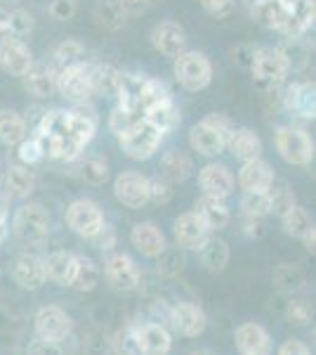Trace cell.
I'll use <instances>...</instances> for the list:
<instances>
[{
  "instance_id": "17",
  "label": "cell",
  "mask_w": 316,
  "mask_h": 355,
  "mask_svg": "<svg viewBox=\"0 0 316 355\" xmlns=\"http://www.w3.org/2000/svg\"><path fill=\"white\" fill-rule=\"evenodd\" d=\"M151 45L165 57H177L187 50V31L177 21H160L151 31Z\"/></svg>"
},
{
  "instance_id": "27",
  "label": "cell",
  "mask_w": 316,
  "mask_h": 355,
  "mask_svg": "<svg viewBox=\"0 0 316 355\" xmlns=\"http://www.w3.org/2000/svg\"><path fill=\"white\" fill-rule=\"evenodd\" d=\"M21 78H24L26 93H31L33 97H50L57 90V85H55L57 71L48 64H36V62H33L31 69H28Z\"/></svg>"
},
{
  "instance_id": "55",
  "label": "cell",
  "mask_w": 316,
  "mask_h": 355,
  "mask_svg": "<svg viewBox=\"0 0 316 355\" xmlns=\"http://www.w3.org/2000/svg\"><path fill=\"white\" fill-rule=\"evenodd\" d=\"M120 5V10L125 12V17H137V15H145L151 5V0H116Z\"/></svg>"
},
{
  "instance_id": "7",
  "label": "cell",
  "mask_w": 316,
  "mask_h": 355,
  "mask_svg": "<svg viewBox=\"0 0 316 355\" xmlns=\"http://www.w3.org/2000/svg\"><path fill=\"white\" fill-rule=\"evenodd\" d=\"M252 78L260 88H277L286 81L290 67L279 48H257L250 57Z\"/></svg>"
},
{
  "instance_id": "62",
  "label": "cell",
  "mask_w": 316,
  "mask_h": 355,
  "mask_svg": "<svg viewBox=\"0 0 316 355\" xmlns=\"http://www.w3.org/2000/svg\"><path fill=\"white\" fill-rule=\"evenodd\" d=\"M189 355H215V353H210V351H194V353H189Z\"/></svg>"
},
{
  "instance_id": "3",
  "label": "cell",
  "mask_w": 316,
  "mask_h": 355,
  "mask_svg": "<svg viewBox=\"0 0 316 355\" xmlns=\"http://www.w3.org/2000/svg\"><path fill=\"white\" fill-rule=\"evenodd\" d=\"M160 140H163V133H160L154 123H149L147 119H135V121L118 135L120 150L125 152V157L135 159V162L151 159L160 147Z\"/></svg>"
},
{
  "instance_id": "45",
  "label": "cell",
  "mask_w": 316,
  "mask_h": 355,
  "mask_svg": "<svg viewBox=\"0 0 316 355\" xmlns=\"http://www.w3.org/2000/svg\"><path fill=\"white\" fill-rule=\"evenodd\" d=\"M314 318V308L312 303L302 301V299H290L288 306H286V320H288L290 324H297V327H304V324H309Z\"/></svg>"
},
{
  "instance_id": "47",
  "label": "cell",
  "mask_w": 316,
  "mask_h": 355,
  "mask_svg": "<svg viewBox=\"0 0 316 355\" xmlns=\"http://www.w3.org/2000/svg\"><path fill=\"white\" fill-rule=\"evenodd\" d=\"M33 28V15L28 12V10H15V12H10V31L12 36L17 38H24L31 33Z\"/></svg>"
},
{
  "instance_id": "14",
  "label": "cell",
  "mask_w": 316,
  "mask_h": 355,
  "mask_svg": "<svg viewBox=\"0 0 316 355\" xmlns=\"http://www.w3.org/2000/svg\"><path fill=\"white\" fill-rule=\"evenodd\" d=\"M172 237H175V244L185 251H198L201 246L208 242L210 230L196 211H189V214H182L180 218L175 220V227H172Z\"/></svg>"
},
{
  "instance_id": "4",
  "label": "cell",
  "mask_w": 316,
  "mask_h": 355,
  "mask_svg": "<svg viewBox=\"0 0 316 355\" xmlns=\"http://www.w3.org/2000/svg\"><path fill=\"white\" fill-rule=\"evenodd\" d=\"M175 78L189 93H198L205 90L212 81V62L208 55L198 53V50H185L182 55L175 57Z\"/></svg>"
},
{
  "instance_id": "44",
  "label": "cell",
  "mask_w": 316,
  "mask_h": 355,
  "mask_svg": "<svg viewBox=\"0 0 316 355\" xmlns=\"http://www.w3.org/2000/svg\"><path fill=\"white\" fill-rule=\"evenodd\" d=\"M85 57V45L78 43V41H64L62 45H57L55 50V62L62 67H68V64H78L83 62Z\"/></svg>"
},
{
  "instance_id": "37",
  "label": "cell",
  "mask_w": 316,
  "mask_h": 355,
  "mask_svg": "<svg viewBox=\"0 0 316 355\" xmlns=\"http://www.w3.org/2000/svg\"><path fill=\"white\" fill-rule=\"evenodd\" d=\"M272 279H274V284H277V289L284 291V294H297V291H302L304 284H307L304 272L297 266H290V263H281L277 270H274Z\"/></svg>"
},
{
  "instance_id": "51",
  "label": "cell",
  "mask_w": 316,
  "mask_h": 355,
  "mask_svg": "<svg viewBox=\"0 0 316 355\" xmlns=\"http://www.w3.org/2000/svg\"><path fill=\"white\" fill-rule=\"evenodd\" d=\"M172 197V190L168 185V180L163 178H156V180H149V202L156 204H168Z\"/></svg>"
},
{
  "instance_id": "13",
  "label": "cell",
  "mask_w": 316,
  "mask_h": 355,
  "mask_svg": "<svg viewBox=\"0 0 316 355\" xmlns=\"http://www.w3.org/2000/svg\"><path fill=\"white\" fill-rule=\"evenodd\" d=\"M104 277L116 291H135L142 282V272L128 254H113L104 263Z\"/></svg>"
},
{
  "instance_id": "1",
  "label": "cell",
  "mask_w": 316,
  "mask_h": 355,
  "mask_svg": "<svg viewBox=\"0 0 316 355\" xmlns=\"http://www.w3.org/2000/svg\"><path fill=\"white\" fill-rule=\"evenodd\" d=\"M97 133V119L83 112L55 110L43 116L38 125L36 140L43 147V154L50 159L73 162L80 157L83 147Z\"/></svg>"
},
{
  "instance_id": "35",
  "label": "cell",
  "mask_w": 316,
  "mask_h": 355,
  "mask_svg": "<svg viewBox=\"0 0 316 355\" xmlns=\"http://www.w3.org/2000/svg\"><path fill=\"white\" fill-rule=\"evenodd\" d=\"M100 266L88 259V256H76V268H73V277L71 284L76 291H93L97 284H100Z\"/></svg>"
},
{
  "instance_id": "22",
  "label": "cell",
  "mask_w": 316,
  "mask_h": 355,
  "mask_svg": "<svg viewBox=\"0 0 316 355\" xmlns=\"http://www.w3.org/2000/svg\"><path fill=\"white\" fill-rule=\"evenodd\" d=\"M130 242L147 259H158L165 249V237L154 223H137L130 232Z\"/></svg>"
},
{
  "instance_id": "61",
  "label": "cell",
  "mask_w": 316,
  "mask_h": 355,
  "mask_svg": "<svg viewBox=\"0 0 316 355\" xmlns=\"http://www.w3.org/2000/svg\"><path fill=\"white\" fill-rule=\"evenodd\" d=\"M3 237H5V223L0 220V242H3Z\"/></svg>"
},
{
  "instance_id": "5",
  "label": "cell",
  "mask_w": 316,
  "mask_h": 355,
  "mask_svg": "<svg viewBox=\"0 0 316 355\" xmlns=\"http://www.w3.org/2000/svg\"><path fill=\"white\" fill-rule=\"evenodd\" d=\"M55 85L59 90L62 97L71 102H88L97 95L95 90V76H93V64L88 62H78V64L62 67L57 71Z\"/></svg>"
},
{
  "instance_id": "28",
  "label": "cell",
  "mask_w": 316,
  "mask_h": 355,
  "mask_svg": "<svg viewBox=\"0 0 316 355\" xmlns=\"http://www.w3.org/2000/svg\"><path fill=\"white\" fill-rule=\"evenodd\" d=\"M43 268L45 277L62 284V287H68L73 277V268H76V254H71V251H55L48 259H43Z\"/></svg>"
},
{
  "instance_id": "54",
  "label": "cell",
  "mask_w": 316,
  "mask_h": 355,
  "mask_svg": "<svg viewBox=\"0 0 316 355\" xmlns=\"http://www.w3.org/2000/svg\"><path fill=\"white\" fill-rule=\"evenodd\" d=\"M28 355H64L62 346L57 341H45V339H33L26 348Z\"/></svg>"
},
{
  "instance_id": "60",
  "label": "cell",
  "mask_w": 316,
  "mask_h": 355,
  "mask_svg": "<svg viewBox=\"0 0 316 355\" xmlns=\"http://www.w3.org/2000/svg\"><path fill=\"white\" fill-rule=\"evenodd\" d=\"M0 220H8V194L0 192Z\"/></svg>"
},
{
  "instance_id": "46",
  "label": "cell",
  "mask_w": 316,
  "mask_h": 355,
  "mask_svg": "<svg viewBox=\"0 0 316 355\" xmlns=\"http://www.w3.org/2000/svg\"><path fill=\"white\" fill-rule=\"evenodd\" d=\"M113 348H116L118 355H142L137 329L125 327V329L116 331V336H113Z\"/></svg>"
},
{
  "instance_id": "43",
  "label": "cell",
  "mask_w": 316,
  "mask_h": 355,
  "mask_svg": "<svg viewBox=\"0 0 316 355\" xmlns=\"http://www.w3.org/2000/svg\"><path fill=\"white\" fill-rule=\"evenodd\" d=\"M269 206H272V214L274 216L284 218V216L288 214L292 206H295V194H292V190H290L288 185L274 187V190H269Z\"/></svg>"
},
{
  "instance_id": "32",
  "label": "cell",
  "mask_w": 316,
  "mask_h": 355,
  "mask_svg": "<svg viewBox=\"0 0 316 355\" xmlns=\"http://www.w3.org/2000/svg\"><path fill=\"white\" fill-rule=\"evenodd\" d=\"M33 187H36V178L28 171V166H10L5 173V192L10 197L24 199L33 192Z\"/></svg>"
},
{
  "instance_id": "26",
  "label": "cell",
  "mask_w": 316,
  "mask_h": 355,
  "mask_svg": "<svg viewBox=\"0 0 316 355\" xmlns=\"http://www.w3.org/2000/svg\"><path fill=\"white\" fill-rule=\"evenodd\" d=\"M250 17L255 19V24L272 31H281L286 26V3L284 0H255L250 10Z\"/></svg>"
},
{
  "instance_id": "8",
  "label": "cell",
  "mask_w": 316,
  "mask_h": 355,
  "mask_svg": "<svg viewBox=\"0 0 316 355\" xmlns=\"http://www.w3.org/2000/svg\"><path fill=\"white\" fill-rule=\"evenodd\" d=\"M274 145L284 162L292 166H307L314 159V142L312 137L295 125H281L274 130Z\"/></svg>"
},
{
  "instance_id": "12",
  "label": "cell",
  "mask_w": 316,
  "mask_h": 355,
  "mask_svg": "<svg viewBox=\"0 0 316 355\" xmlns=\"http://www.w3.org/2000/svg\"><path fill=\"white\" fill-rule=\"evenodd\" d=\"M33 327H36V334L38 339H45V341H57L62 343L71 334V318L57 306H45L40 308L33 318Z\"/></svg>"
},
{
  "instance_id": "56",
  "label": "cell",
  "mask_w": 316,
  "mask_h": 355,
  "mask_svg": "<svg viewBox=\"0 0 316 355\" xmlns=\"http://www.w3.org/2000/svg\"><path fill=\"white\" fill-rule=\"evenodd\" d=\"M279 355H312V351H309V348L304 346L302 341H297V339H288V341L281 343Z\"/></svg>"
},
{
  "instance_id": "2",
  "label": "cell",
  "mask_w": 316,
  "mask_h": 355,
  "mask_svg": "<svg viewBox=\"0 0 316 355\" xmlns=\"http://www.w3.org/2000/svg\"><path fill=\"white\" fill-rule=\"evenodd\" d=\"M234 133V125L224 114H208L189 133V145L201 157H217L227 150V142Z\"/></svg>"
},
{
  "instance_id": "31",
  "label": "cell",
  "mask_w": 316,
  "mask_h": 355,
  "mask_svg": "<svg viewBox=\"0 0 316 355\" xmlns=\"http://www.w3.org/2000/svg\"><path fill=\"white\" fill-rule=\"evenodd\" d=\"M163 100H170L168 85L158 81V78H142L140 90H137V102H135L137 112L145 114L147 110H151L154 105H158Z\"/></svg>"
},
{
  "instance_id": "15",
  "label": "cell",
  "mask_w": 316,
  "mask_h": 355,
  "mask_svg": "<svg viewBox=\"0 0 316 355\" xmlns=\"http://www.w3.org/2000/svg\"><path fill=\"white\" fill-rule=\"evenodd\" d=\"M170 322L172 327L180 331L182 336H201L205 331V324H208V318H205L203 308L196 306L192 301H180L170 308Z\"/></svg>"
},
{
  "instance_id": "30",
  "label": "cell",
  "mask_w": 316,
  "mask_h": 355,
  "mask_svg": "<svg viewBox=\"0 0 316 355\" xmlns=\"http://www.w3.org/2000/svg\"><path fill=\"white\" fill-rule=\"evenodd\" d=\"M192 171L194 164L185 152H168L160 159V175L168 182H185Z\"/></svg>"
},
{
  "instance_id": "16",
  "label": "cell",
  "mask_w": 316,
  "mask_h": 355,
  "mask_svg": "<svg viewBox=\"0 0 316 355\" xmlns=\"http://www.w3.org/2000/svg\"><path fill=\"white\" fill-rule=\"evenodd\" d=\"M198 185L208 197L227 199L234 192V187H236V178H234V173L227 166L208 164L198 171Z\"/></svg>"
},
{
  "instance_id": "18",
  "label": "cell",
  "mask_w": 316,
  "mask_h": 355,
  "mask_svg": "<svg viewBox=\"0 0 316 355\" xmlns=\"http://www.w3.org/2000/svg\"><path fill=\"white\" fill-rule=\"evenodd\" d=\"M241 355H272V336L257 322H243L234 334Z\"/></svg>"
},
{
  "instance_id": "40",
  "label": "cell",
  "mask_w": 316,
  "mask_h": 355,
  "mask_svg": "<svg viewBox=\"0 0 316 355\" xmlns=\"http://www.w3.org/2000/svg\"><path fill=\"white\" fill-rule=\"evenodd\" d=\"M241 211L248 218H264V216H269L272 214L269 192H243V197H241Z\"/></svg>"
},
{
  "instance_id": "9",
  "label": "cell",
  "mask_w": 316,
  "mask_h": 355,
  "mask_svg": "<svg viewBox=\"0 0 316 355\" xmlns=\"http://www.w3.org/2000/svg\"><path fill=\"white\" fill-rule=\"evenodd\" d=\"M66 225L73 234L83 239H93L104 227V214L90 199H78L66 209Z\"/></svg>"
},
{
  "instance_id": "38",
  "label": "cell",
  "mask_w": 316,
  "mask_h": 355,
  "mask_svg": "<svg viewBox=\"0 0 316 355\" xmlns=\"http://www.w3.org/2000/svg\"><path fill=\"white\" fill-rule=\"evenodd\" d=\"M93 76H95V90L97 95L104 93V95H116L118 93V85L123 73L118 71L116 67L111 64H97L93 67Z\"/></svg>"
},
{
  "instance_id": "20",
  "label": "cell",
  "mask_w": 316,
  "mask_h": 355,
  "mask_svg": "<svg viewBox=\"0 0 316 355\" xmlns=\"http://www.w3.org/2000/svg\"><path fill=\"white\" fill-rule=\"evenodd\" d=\"M12 279L17 284H19L21 289H40L45 284V268H43V259H38V256L33 254H21L17 256L12 261Z\"/></svg>"
},
{
  "instance_id": "19",
  "label": "cell",
  "mask_w": 316,
  "mask_h": 355,
  "mask_svg": "<svg viewBox=\"0 0 316 355\" xmlns=\"http://www.w3.org/2000/svg\"><path fill=\"white\" fill-rule=\"evenodd\" d=\"M286 3V26L281 28L286 38H300L314 24L316 5L314 0H284Z\"/></svg>"
},
{
  "instance_id": "21",
  "label": "cell",
  "mask_w": 316,
  "mask_h": 355,
  "mask_svg": "<svg viewBox=\"0 0 316 355\" xmlns=\"http://www.w3.org/2000/svg\"><path fill=\"white\" fill-rule=\"evenodd\" d=\"M239 185L243 192H269L274 185V171L272 166L262 159L243 162L239 171Z\"/></svg>"
},
{
  "instance_id": "33",
  "label": "cell",
  "mask_w": 316,
  "mask_h": 355,
  "mask_svg": "<svg viewBox=\"0 0 316 355\" xmlns=\"http://www.w3.org/2000/svg\"><path fill=\"white\" fill-rule=\"evenodd\" d=\"M145 119L156 125L160 133H168V130H175L180 125V110H177V105L170 97V100H163L158 105H154L151 110H147Z\"/></svg>"
},
{
  "instance_id": "29",
  "label": "cell",
  "mask_w": 316,
  "mask_h": 355,
  "mask_svg": "<svg viewBox=\"0 0 316 355\" xmlns=\"http://www.w3.org/2000/svg\"><path fill=\"white\" fill-rule=\"evenodd\" d=\"M227 147L241 162H252V159H260L262 154V140L250 128H234Z\"/></svg>"
},
{
  "instance_id": "24",
  "label": "cell",
  "mask_w": 316,
  "mask_h": 355,
  "mask_svg": "<svg viewBox=\"0 0 316 355\" xmlns=\"http://www.w3.org/2000/svg\"><path fill=\"white\" fill-rule=\"evenodd\" d=\"M286 110L295 116L302 119H314L316 112V97H314V85L312 83H295L288 88V93L284 97Z\"/></svg>"
},
{
  "instance_id": "25",
  "label": "cell",
  "mask_w": 316,
  "mask_h": 355,
  "mask_svg": "<svg viewBox=\"0 0 316 355\" xmlns=\"http://www.w3.org/2000/svg\"><path fill=\"white\" fill-rule=\"evenodd\" d=\"M196 214L201 216V220L208 225L210 232L222 230V227H227L229 220H232V214H229V206L224 204V199L208 197V194H203L196 202Z\"/></svg>"
},
{
  "instance_id": "53",
  "label": "cell",
  "mask_w": 316,
  "mask_h": 355,
  "mask_svg": "<svg viewBox=\"0 0 316 355\" xmlns=\"http://www.w3.org/2000/svg\"><path fill=\"white\" fill-rule=\"evenodd\" d=\"M48 12L55 17L57 21H66L76 15V0H53Z\"/></svg>"
},
{
  "instance_id": "6",
  "label": "cell",
  "mask_w": 316,
  "mask_h": 355,
  "mask_svg": "<svg viewBox=\"0 0 316 355\" xmlns=\"http://www.w3.org/2000/svg\"><path fill=\"white\" fill-rule=\"evenodd\" d=\"M12 232L21 244L40 246L50 234V214L40 204H24L15 214Z\"/></svg>"
},
{
  "instance_id": "34",
  "label": "cell",
  "mask_w": 316,
  "mask_h": 355,
  "mask_svg": "<svg viewBox=\"0 0 316 355\" xmlns=\"http://www.w3.org/2000/svg\"><path fill=\"white\" fill-rule=\"evenodd\" d=\"M198 254H201V263L205 266V270L222 272L229 263V244L224 242V239L208 237V242L201 246Z\"/></svg>"
},
{
  "instance_id": "39",
  "label": "cell",
  "mask_w": 316,
  "mask_h": 355,
  "mask_svg": "<svg viewBox=\"0 0 316 355\" xmlns=\"http://www.w3.org/2000/svg\"><path fill=\"white\" fill-rule=\"evenodd\" d=\"M76 175L83 182H88V185H102V182L109 178V168H106V164L102 162V159L90 157V159H80V162H78Z\"/></svg>"
},
{
  "instance_id": "49",
  "label": "cell",
  "mask_w": 316,
  "mask_h": 355,
  "mask_svg": "<svg viewBox=\"0 0 316 355\" xmlns=\"http://www.w3.org/2000/svg\"><path fill=\"white\" fill-rule=\"evenodd\" d=\"M201 8H203L210 17L224 19V17H229L234 12L236 3H234V0H201Z\"/></svg>"
},
{
  "instance_id": "41",
  "label": "cell",
  "mask_w": 316,
  "mask_h": 355,
  "mask_svg": "<svg viewBox=\"0 0 316 355\" xmlns=\"http://www.w3.org/2000/svg\"><path fill=\"white\" fill-rule=\"evenodd\" d=\"M281 223H284L286 234H290V237H295V239H300L302 234L314 225L307 211H304L302 206H297V204L292 206V209L284 216V218H281Z\"/></svg>"
},
{
  "instance_id": "57",
  "label": "cell",
  "mask_w": 316,
  "mask_h": 355,
  "mask_svg": "<svg viewBox=\"0 0 316 355\" xmlns=\"http://www.w3.org/2000/svg\"><path fill=\"white\" fill-rule=\"evenodd\" d=\"M90 242H95L97 246H100V249H111L113 242H116V234L111 232V227H106V225H104L100 232L95 234L93 239H90Z\"/></svg>"
},
{
  "instance_id": "50",
  "label": "cell",
  "mask_w": 316,
  "mask_h": 355,
  "mask_svg": "<svg viewBox=\"0 0 316 355\" xmlns=\"http://www.w3.org/2000/svg\"><path fill=\"white\" fill-rule=\"evenodd\" d=\"M185 268V261H182L180 251H168L163 249V254L158 256V270H163L165 275H175Z\"/></svg>"
},
{
  "instance_id": "11",
  "label": "cell",
  "mask_w": 316,
  "mask_h": 355,
  "mask_svg": "<svg viewBox=\"0 0 316 355\" xmlns=\"http://www.w3.org/2000/svg\"><path fill=\"white\" fill-rule=\"evenodd\" d=\"M33 64L31 48L21 41V38L12 36V33H5L0 36V67L3 71H8L10 76H24V73Z\"/></svg>"
},
{
  "instance_id": "10",
  "label": "cell",
  "mask_w": 316,
  "mask_h": 355,
  "mask_svg": "<svg viewBox=\"0 0 316 355\" xmlns=\"http://www.w3.org/2000/svg\"><path fill=\"white\" fill-rule=\"evenodd\" d=\"M113 197L125 209H142V206L149 204V178L135 173V171H123L113 182Z\"/></svg>"
},
{
  "instance_id": "42",
  "label": "cell",
  "mask_w": 316,
  "mask_h": 355,
  "mask_svg": "<svg viewBox=\"0 0 316 355\" xmlns=\"http://www.w3.org/2000/svg\"><path fill=\"white\" fill-rule=\"evenodd\" d=\"M95 17L100 19L102 26L111 28V31H116V28H120L125 24V12L120 10V5L116 3V0H102L95 10Z\"/></svg>"
},
{
  "instance_id": "23",
  "label": "cell",
  "mask_w": 316,
  "mask_h": 355,
  "mask_svg": "<svg viewBox=\"0 0 316 355\" xmlns=\"http://www.w3.org/2000/svg\"><path fill=\"white\" fill-rule=\"evenodd\" d=\"M137 339H140L142 355H168L172 346V336L165 324L147 322L137 329Z\"/></svg>"
},
{
  "instance_id": "58",
  "label": "cell",
  "mask_w": 316,
  "mask_h": 355,
  "mask_svg": "<svg viewBox=\"0 0 316 355\" xmlns=\"http://www.w3.org/2000/svg\"><path fill=\"white\" fill-rule=\"evenodd\" d=\"M300 239H302L304 249H307V251H309V254H314V251H316V246H314V244H316V230H314V225H312V227H309V230H307V232H304V234H302V237H300Z\"/></svg>"
},
{
  "instance_id": "36",
  "label": "cell",
  "mask_w": 316,
  "mask_h": 355,
  "mask_svg": "<svg viewBox=\"0 0 316 355\" xmlns=\"http://www.w3.org/2000/svg\"><path fill=\"white\" fill-rule=\"evenodd\" d=\"M26 137V121L21 114L12 110H0V142L19 145Z\"/></svg>"
},
{
  "instance_id": "48",
  "label": "cell",
  "mask_w": 316,
  "mask_h": 355,
  "mask_svg": "<svg viewBox=\"0 0 316 355\" xmlns=\"http://www.w3.org/2000/svg\"><path fill=\"white\" fill-rule=\"evenodd\" d=\"M43 157H45L43 147H40V142L36 140V137H28V140L24 137V140L19 142V159H21V164H24V166L38 164Z\"/></svg>"
},
{
  "instance_id": "59",
  "label": "cell",
  "mask_w": 316,
  "mask_h": 355,
  "mask_svg": "<svg viewBox=\"0 0 316 355\" xmlns=\"http://www.w3.org/2000/svg\"><path fill=\"white\" fill-rule=\"evenodd\" d=\"M8 31H10V12L0 8V36H5Z\"/></svg>"
},
{
  "instance_id": "52",
  "label": "cell",
  "mask_w": 316,
  "mask_h": 355,
  "mask_svg": "<svg viewBox=\"0 0 316 355\" xmlns=\"http://www.w3.org/2000/svg\"><path fill=\"white\" fill-rule=\"evenodd\" d=\"M135 114L137 112H130V110H123V107H116V110L111 112V119H109V128H111L116 135H120L132 121H135Z\"/></svg>"
}]
</instances>
